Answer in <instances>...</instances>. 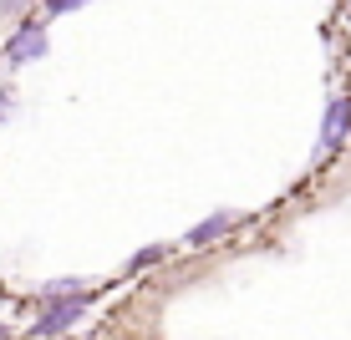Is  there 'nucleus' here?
Masks as SVG:
<instances>
[{
  "mask_svg": "<svg viewBox=\"0 0 351 340\" xmlns=\"http://www.w3.org/2000/svg\"><path fill=\"white\" fill-rule=\"evenodd\" d=\"M87 289H82V295H56V300H46V315L41 320H36V330L31 335H62V330H71V325H77V315L87 310Z\"/></svg>",
  "mask_w": 351,
  "mask_h": 340,
  "instance_id": "f257e3e1",
  "label": "nucleus"
},
{
  "mask_svg": "<svg viewBox=\"0 0 351 340\" xmlns=\"http://www.w3.org/2000/svg\"><path fill=\"white\" fill-rule=\"evenodd\" d=\"M346 132H351V102H346V96H331V102H326V117H321V142H316V153L331 157V153L346 142Z\"/></svg>",
  "mask_w": 351,
  "mask_h": 340,
  "instance_id": "f03ea898",
  "label": "nucleus"
},
{
  "mask_svg": "<svg viewBox=\"0 0 351 340\" xmlns=\"http://www.w3.org/2000/svg\"><path fill=\"white\" fill-rule=\"evenodd\" d=\"M46 46H51V41H46V26H21L5 41V62L10 66H31V62H41V56H46Z\"/></svg>",
  "mask_w": 351,
  "mask_h": 340,
  "instance_id": "7ed1b4c3",
  "label": "nucleus"
},
{
  "mask_svg": "<svg viewBox=\"0 0 351 340\" xmlns=\"http://www.w3.org/2000/svg\"><path fill=\"white\" fill-rule=\"evenodd\" d=\"M234 224H239V213H234V209H219V213L204 218V224H193V228H189V244H214V239H224Z\"/></svg>",
  "mask_w": 351,
  "mask_h": 340,
  "instance_id": "20e7f679",
  "label": "nucleus"
},
{
  "mask_svg": "<svg viewBox=\"0 0 351 340\" xmlns=\"http://www.w3.org/2000/svg\"><path fill=\"white\" fill-rule=\"evenodd\" d=\"M87 0H46V16H71V10H82Z\"/></svg>",
  "mask_w": 351,
  "mask_h": 340,
  "instance_id": "39448f33",
  "label": "nucleus"
},
{
  "mask_svg": "<svg viewBox=\"0 0 351 340\" xmlns=\"http://www.w3.org/2000/svg\"><path fill=\"white\" fill-rule=\"evenodd\" d=\"M36 0H0V16H26Z\"/></svg>",
  "mask_w": 351,
  "mask_h": 340,
  "instance_id": "423d86ee",
  "label": "nucleus"
},
{
  "mask_svg": "<svg viewBox=\"0 0 351 340\" xmlns=\"http://www.w3.org/2000/svg\"><path fill=\"white\" fill-rule=\"evenodd\" d=\"M10 117V92H0V122Z\"/></svg>",
  "mask_w": 351,
  "mask_h": 340,
  "instance_id": "0eeeda50",
  "label": "nucleus"
}]
</instances>
